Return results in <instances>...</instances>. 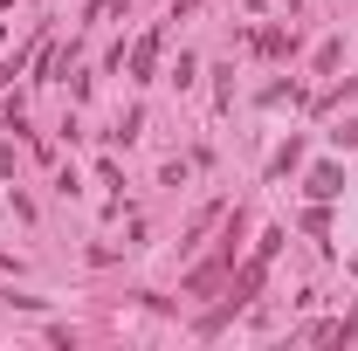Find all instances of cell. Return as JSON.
<instances>
[{
    "label": "cell",
    "mask_w": 358,
    "mask_h": 351,
    "mask_svg": "<svg viewBox=\"0 0 358 351\" xmlns=\"http://www.w3.org/2000/svg\"><path fill=\"white\" fill-rule=\"evenodd\" d=\"M352 275H358V255H352Z\"/></svg>",
    "instance_id": "5"
},
{
    "label": "cell",
    "mask_w": 358,
    "mask_h": 351,
    "mask_svg": "<svg viewBox=\"0 0 358 351\" xmlns=\"http://www.w3.org/2000/svg\"><path fill=\"white\" fill-rule=\"evenodd\" d=\"M296 159H303V138H289V145L275 152V166H268V173H296Z\"/></svg>",
    "instance_id": "3"
},
{
    "label": "cell",
    "mask_w": 358,
    "mask_h": 351,
    "mask_svg": "<svg viewBox=\"0 0 358 351\" xmlns=\"http://www.w3.org/2000/svg\"><path fill=\"white\" fill-rule=\"evenodd\" d=\"M331 145H338V152H345V145H352V152H358V117H345V124H338V131H331Z\"/></svg>",
    "instance_id": "4"
},
{
    "label": "cell",
    "mask_w": 358,
    "mask_h": 351,
    "mask_svg": "<svg viewBox=\"0 0 358 351\" xmlns=\"http://www.w3.org/2000/svg\"><path fill=\"white\" fill-rule=\"evenodd\" d=\"M303 186H310V200H338V193H345V173H338V166H310Z\"/></svg>",
    "instance_id": "1"
},
{
    "label": "cell",
    "mask_w": 358,
    "mask_h": 351,
    "mask_svg": "<svg viewBox=\"0 0 358 351\" xmlns=\"http://www.w3.org/2000/svg\"><path fill=\"white\" fill-rule=\"evenodd\" d=\"M152 62H159V35H145V42L131 48V76H152Z\"/></svg>",
    "instance_id": "2"
}]
</instances>
